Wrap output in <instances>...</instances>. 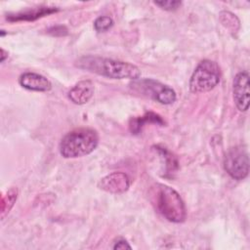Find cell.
<instances>
[{"label": "cell", "mask_w": 250, "mask_h": 250, "mask_svg": "<svg viewBox=\"0 0 250 250\" xmlns=\"http://www.w3.org/2000/svg\"><path fill=\"white\" fill-rule=\"evenodd\" d=\"M75 65L78 68L111 79L129 78L137 80L141 75L139 67L130 62L115 61L98 56L81 57L76 61Z\"/></svg>", "instance_id": "cell-1"}, {"label": "cell", "mask_w": 250, "mask_h": 250, "mask_svg": "<svg viewBox=\"0 0 250 250\" xmlns=\"http://www.w3.org/2000/svg\"><path fill=\"white\" fill-rule=\"evenodd\" d=\"M149 197L155 210L166 220L173 223H182L186 220L184 201L174 188L163 184H155L149 190Z\"/></svg>", "instance_id": "cell-2"}, {"label": "cell", "mask_w": 250, "mask_h": 250, "mask_svg": "<svg viewBox=\"0 0 250 250\" xmlns=\"http://www.w3.org/2000/svg\"><path fill=\"white\" fill-rule=\"evenodd\" d=\"M98 144L99 136L94 129L78 128L62 138L60 152L64 158L81 157L94 151Z\"/></svg>", "instance_id": "cell-3"}, {"label": "cell", "mask_w": 250, "mask_h": 250, "mask_svg": "<svg viewBox=\"0 0 250 250\" xmlns=\"http://www.w3.org/2000/svg\"><path fill=\"white\" fill-rule=\"evenodd\" d=\"M221 70L217 62L204 60L199 62L189 80L192 93H205L214 89L220 82Z\"/></svg>", "instance_id": "cell-4"}, {"label": "cell", "mask_w": 250, "mask_h": 250, "mask_svg": "<svg viewBox=\"0 0 250 250\" xmlns=\"http://www.w3.org/2000/svg\"><path fill=\"white\" fill-rule=\"evenodd\" d=\"M132 86L142 95L162 104H171L176 101V93L172 88L153 79H137Z\"/></svg>", "instance_id": "cell-5"}, {"label": "cell", "mask_w": 250, "mask_h": 250, "mask_svg": "<svg viewBox=\"0 0 250 250\" xmlns=\"http://www.w3.org/2000/svg\"><path fill=\"white\" fill-rule=\"evenodd\" d=\"M224 168L234 180H243L249 173V157L242 146L230 148L225 156Z\"/></svg>", "instance_id": "cell-6"}, {"label": "cell", "mask_w": 250, "mask_h": 250, "mask_svg": "<svg viewBox=\"0 0 250 250\" xmlns=\"http://www.w3.org/2000/svg\"><path fill=\"white\" fill-rule=\"evenodd\" d=\"M249 74L247 71L235 75L232 83L233 101L239 111H247L249 106Z\"/></svg>", "instance_id": "cell-7"}, {"label": "cell", "mask_w": 250, "mask_h": 250, "mask_svg": "<svg viewBox=\"0 0 250 250\" xmlns=\"http://www.w3.org/2000/svg\"><path fill=\"white\" fill-rule=\"evenodd\" d=\"M99 188L109 193H122L130 187L129 177L121 172L106 175L98 184Z\"/></svg>", "instance_id": "cell-8"}, {"label": "cell", "mask_w": 250, "mask_h": 250, "mask_svg": "<svg viewBox=\"0 0 250 250\" xmlns=\"http://www.w3.org/2000/svg\"><path fill=\"white\" fill-rule=\"evenodd\" d=\"M19 82L21 87L36 92H47L51 90V82L43 75L34 72H25L20 76Z\"/></svg>", "instance_id": "cell-9"}, {"label": "cell", "mask_w": 250, "mask_h": 250, "mask_svg": "<svg viewBox=\"0 0 250 250\" xmlns=\"http://www.w3.org/2000/svg\"><path fill=\"white\" fill-rule=\"evenodd\" d=\"M94 95V84L90 80H82L76 83L68 92L69 100L75 104H84Z\"/></svg>", "instance_id": "cell-10"}, {"label": "cell", "mask_w": 250, "mask_h": 250, "mask_svg": "<svg viewBox=\"0 0 250 250\" xmlns=\"http://www.w3.org/2000/svg\"><path fill=\"white\" fill-rule=\"evenodd\" d=\"M58 9L55 8H49V7H40L37 9H32L28 10L14 16H8L7 20L11 21H34L40 17L52 14L57 12Z\"/></svg>", "instance_id": "cell-11"}, {"label": "cell", "mask_w": 250, "mask_h": 250, "mask_svg": "<svg viewBox=\"0 0 250 250\" xmlns=\"http://www.w3.org/2000/svg\"><path fill=\"white\" fill-rule=\"evenodd\" d=\"M147 122H153V123L161 124V125L164 124V121L161 119V117L159 115L154 114V113H147L145 116L132 119L131 123H130V129L133 133L137 134L140 132V130L142 129L144 124L147 123Z\"/></svg>", "instance_id": "cell-12"}, {"label": "cell", "mask_w": 250, "mask_h": 250, "mask_svg": "<svg viewBox=\"0 0 250 250\" xmlns=\"http://www.w3.org/2000/svg\"><path fill=\"white\" fill-rule=\"evenodd\" d=\"M113 25V20L107 16L99 17L94 21V27L99 32H104Z\"/></svg>", "instance_id": "cell-13"}, {"label": "cell", "mask_w": 250, "mask_h": 250, "mask_svg": "<svg viewBox=\"0 0 250 250\" xmlns=\"http://www.w3.org/2000/svg\"><path fill=\"white\" fill-rule=\"evenodd\" d=\"M154 4L159 6L163 10L174 11V10H177L181 6L182 2L181 1H155Z\"/></svg>", "instance_id": "cell-14"}, {"label": "cell", "mask_w": 250, "mask_h": 250, "mask_svg": "<svg viewBox=\"0 0 250 250\" xmlns=\"http://www.w3.org/2000/svg\"><path fill=\"white\" fill-rule=\"evenodd\" d=\"M113 249H131V246L125 239L119 238L117 239V241H115L113 245Z\"/></svg>", "instance_id": "cell-15"}, {"label": "cell", "mask_w": 250, "mask_h": 250, "mask_svg": "<svg viewBox=\"0 0 250 250\" xmlns=\"http://www.w3.org/2000/svg\"><path fill=\"white\" fill-rule=\"evenodd\" d=\"M5 57H6V52L3 49H1V62H4Z\"/></svg>", "instance_id": "cell-16"}]
</instances>
